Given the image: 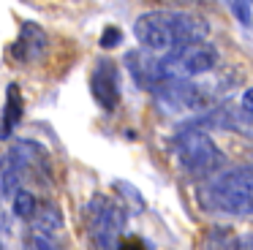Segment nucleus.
<instances>
[{
	"mask_svg": "<svg viewBox=\"0 0 253 250\" xmlns=\"http://www.w3.org/2000/svg\"><path fill=\"white\" fill-rule=\"evenodd\" d=\"M210 22L191 11H147L133 22V36L150 52H171L191 43H204Z\"/></svg>",
	"mask_w": 253,
	"mask_h": 250,
	"instance_id": "1",
	"label": "nucleus"
},
{
	"mask_svg": "<svg viewBox=\"0 0 253 250\" xmlns=\"http://www.w3.org/2000/svg\"><path fill=\"white\" fill-rule=\"evenodd\" d=\"M196 199L207 212L237 217L253 215V163L223 168L215 177L204 179Z\"/></svg>",
	"mask_w": 253,
	"mask_h": 250,
	"instance_id": "2",
	"label": "nucleus"
},
{
	"mask_svg": "<svg viewBox=\"0 0 253 250\" xmlns=\"http://www.w3.org/2000/svg\"><path fill=\"white\" fill-rule=\"evenodd\" d=\"M52 161L33 141H14L0 158V193L17 196L22 190V179H49Z\"/></svg>",
	"mask_w": 253,
	"mask_h": 250,
	"instance_id": "3",
	"label": "nucleus"
},
{
	"mask_svg": "<svg viewBox=\"0 0 253 250\" xmlns=\"http://www.w3.org/2000/svg\"><path fill=\"white\" fill-rule=\"evenodd\" d=\"M174 158L180 163V168L193 179H210L218 171H223L226 155L220 152V147L210 139L204 130L199 128H185L174 139Z\"/></svg>",
	"mask_w": 253,
	"mask_h": 250,
	"instance_id": "4",
	"label": "nucleus"
},
{
	"mask_svg": "<svg viewBox=\"0 0 253 250\" xmlns=\"http://www.w3.org/2000/svg\"><path fill=\"white\" fill-rule=\"evenodd\" d=\"M126 228V207L109 196H93L87 204V234L93 250H120Z\"/></svg>",
	"mask_w": 253,
	"mask_h": 250,
	"instance_id": "5",
	"label": "nucleus"
},
{
	"mask_svg": "<svg viewBox=\"0 0 253 250\" xmlns=\"http://www.w3.org/2000/svg\"><path fill=\"white\" fill-rule=\"evenodd\" d=\"M90 90L104 112H115L120 103V68L112 57H98L90 74Z\"/></svg>",
	"mask_w": 253,
	"mask_h": 250,
	"instance_id": "6",
	"label": "nucleus"
},
{
	"mask_svg": "<svg viewBox=\"0 0 253 250\" xmlns=\"http://www.w3.org/2000/svg\"><path fill=\"white\" fill-rule=\"evenodd\" d=\"M46 49H49V41H46L44 27L36 22H22L17 41L11 43V60L19 65H33L46 57Z\"/></svg>",
	"mask_w": 253,
	"mask_h": 250,
	"instance_id": "7",
	"label": "nucleus"
},
{
	"mask_svg": "<svg viewBox=\"0 0 253 250\" xmlns=\"http://www.w3.org/2000/svg\"><path fill=\"white\" fill-rule=\"evenodd\" d=\"M22 114H25V101L22 92H19V84H8L6 103H3V112H0V141L11 139L14 128L22 123Z\"/></svg>",
	"mask_w": 253,
	"mask_h": 250,
	"instance_id": "8",
	"label": "nucleus"
},
{
	"mask_svg": "<svg viewBox=\"0 0 253 250\" xmlns=\"http://www.w3.org/2000/svg\"><path fill=\"white\" fill-rule=\"evenodd\" d=\"M60 228H63V209L60 207H57L55 201H44V204H39V209H36V215H33V231L57 239Z\"/></svg>",
	"mask_w": 253,
	"mask_h": 250,
	"instance_id": "9",
	"label": "nucleus"
},
{
	"mask_svg": "<svg viewBox=\"0 0 253 250\" xmlns=\"http://www.w3.org/2000/svg\"><path fill=\"white\" fill-rule=\"evenodd\" d=\"M210 250H253V234H229L226 228H215L210 234Z\"/></svg>",
	"mask_w": 253,
	"mask_h": 250,
	"instance_id": "10",
	"label": "nucleus"
},
{
	"mask_svg": "<svg viewBox=\"0 0 253 250\" xmlns=\"http://www.w3.org/2000/svg\"><path fill=\"white\" fill-rule=\"evenodd\" d=\"M36 209H39V199H36L30 190H19L17 196H14V215L22 217V220H33Z\"/></svg>",
	"mask_w": 253,
	"mask_h": 250,
	"instance_id": "11",
	"label": "nucleus"
},
{
	"mask_svg": "<svg viewBox=\"0 0 253 250\" xmlns=\"http://www.w3.org/2000/svg\"><path fill=\"white\" fill-rule=\"evenodd\" d=\"M22 250H63V248L57 245L55 237H44V234H39V231L30 228V231L25 234V239H22Z\"/></svg>",
	"mask_w": 253,
	"mask_h": 250,
	"instance_id": "12",
	"label": "nucleus"
},
{
	"mask_svg": "<svg viewBox=\"0 0 253 250\" xmlns=\"http://www.w3.org/2000/svg\"><path fill=\"white\" fill-rule=\"evenodd\" d=\"M98 43H101V49H115V46H120V43H123V30H120V27H115V25L104 27Z\"/></svg>",
	"mask_w": 253,
	"mask_h": 250,
	"instance_id": "13",
	"label": "nucleus"
},
{
	"mask_svg": "<svg viewBox=\"0 0 253 250\" xmlns=\"http://www.w3.org/2000/svg\"><path fill=\"white\" fill-rule=\"evenodd\" d=\"M231 5V14L242 22V25H251L253 16H251V0H229Z\"/></svg>",
	"mask_w": 253,
	"mask_h": 250,
	"instance_id": "14",
	"label": "nucleus"
},
{
	"mask_svg": "<svg viewBox=\"0 0 253 250\" xmlns=\"http://www.w3.org/2000/svg\"><path fill=\"white\" fill-rule=\"evenodd\" d=\"M240 109H242V112H248V114H253V87H248V90L242 92V98H240Z\"/></svg>",
	"mask_w": 253,
	"mask_h": 250,
	"instance_id": "15",
	"label": "nucleus"
},
{
	"mask_svg": "<svg viewBox=\"0 0 253 250\" xmlns=\"http://www.w3.org/2000/svg\"><path fill=\"white\" fill-rule=\"evenodd\" d=\"M0 250H3V245H0Z\"/></svg>",
	"mask_w": 253,
	"mask_h": 250,
	"instance_id": "16",
	"label": "nucleus"
},
{
	"mask_svg": "<svg viewBox=\"0 0 253 250\" xmlns=\"http://www.w3.org/2000/svg\"><path fill=\"white\" fill-rule=\"evenodd\" d=\"M251 3H253V0H251Z\"/></svg>",
	"mask_w": 253,
	"mask_h": 250,
	"instance_id": "17",
	"label": "nucleus"
}]
</instances>
